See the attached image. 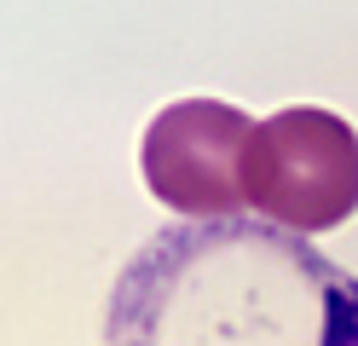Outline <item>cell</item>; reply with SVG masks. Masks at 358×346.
<instances>
[{"instance_id":"3957f363","label":"cell","mask_w":358,"mask_h":346,"mask_svg":"<svg viewBox=\"0 0 358 346\" xmlns=\"http://www.w3.org/2000/svg\"><path fill=\"white\" fill-rule=\"evenodd\" d=\"M255 133V115L220 99H179L145 127V185L150 196L185 219L243 214V145Z\"/></svg>"},{"instance_id":"7a4b0ae2","label":"cell","mask_w":358,"mask_h":346,"mask_svg":"<svg viewBox=\"0 0 358 346\" xmlns=\"http://www.w3.org/2000/svg\"><path fill=\"white\" fill-rule=\"evenodd\" d=\"M243 202L295 237L335 231L358 214V133L335 110H278L243 145Z\"/></svg>"},{"instance_id":"6da1fadb","label":"cell","mask_w":358,"mask_h":346,"mask_svg":"<svg viewBox=\"0 0 358 346\" xmlns=\"http://www.w3.org/2000/svg\"><path fill=\"white\" fill-rule=\"evenodd\" d=\"M104 346H358V277L260 214L162 225L110 289Z\"/></svg>"}]
</instances>
